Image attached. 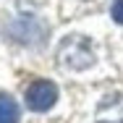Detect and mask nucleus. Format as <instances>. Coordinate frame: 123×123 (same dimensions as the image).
I'll use <instances>...</instances> for the list:
<instances>
[{
  "label": "nucleus",
  "instance_id": "obj_4",
  "mask_svg": "<svg viewBox=\"0 0 123 123\" xmlns=\"http://www.w3.org/2000/svg\"><path fill=\"white\" fill-rule=\"evenodd\" d=\"M94 121L97 123H123V94L121 92H107L99 99L97 110H94Z\"/></svg>",
  "mask_w": 123,
  "mask_h": 123
},
{
  "label": "nucleus",
  "instance_id": "obj_5",
  "mask_svg": "<svg viewBox=\"0 0 123 123\" xmlns=\"http://www.w3.org/2000/svg\"><path fill=\"white\" fill-rule=\"evenodd\" d=\"M18 118H21L18 102L8 94H0V123H18Z\"/></svg>",
  "mask_w": 123,
  "mask_h": 123
},
{
  "label": "nucleus",
  "instance_id": "obj_1",
  "mask_svg": "<svg viewBox=\"0 0 123 123\" xmlns=\"http://www.w3.org/2000/svg\"><path fill=\"white\" fill-rule=\"evenodd\" d=\"M58 63L63 68H71V71L89 68L94 63V47H92L89 37H84V34H68L58 45Z\"/></svg>",
  "mask_w": 123,
  "mask_h": 123
},
{
  "label": "nucleus",
  "instance_id": "obj_6",
  "mask_svg": "<svg viewBox=\"0 0 123 123\" xmlns=\"http://www.w3.org/2000/svg\"><path fill=\"white\" fill-rule=\"evenodd\" d=\"M110 16H113V21H118V24H123V0H113V8H110Z\"/></svg>",
  "mask_w": 123,
  "mask_h": 123
},
{
  "label": "nucleus",
  "instance_id": "obj_3",
  "mask_svg": "<svg viewBox=\"0 0 123 123\" xmlns=\"http://www.w3.org/2000/svg\"><path fill=\"white\" fill-rule=\"evenodd\" d=\"M26 107L34 113H47L50 107L58 102V86L47 79H37L26 86Z\"/></svg>",
  "mask_w": 123,
  "mask_h": 123
},
{
  "label": "nucleus",
  "instance_id": "obj_2",
  "mask_svg": "<svg viewBox=\"0 0 123 123\" xmlns=\"http://www.w3.org/2000/svg\"><path fill=\"white\" fill-rule=\"evenodd\" d=\"M8 34H11V39L18 42V45L37 47V45H42L45 37H47V24H45L39 16H34V13H21V16H16V18L8 24Z\"/></svg>",
  "mask_w": 123,
  "mask_h": 123
}]
</instances>
